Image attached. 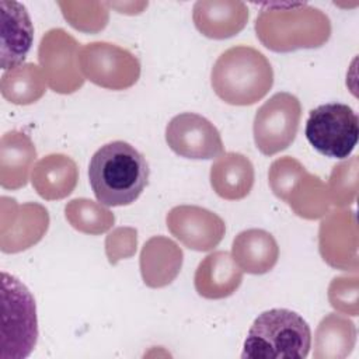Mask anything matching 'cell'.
Instances as JSON below:
<instances>
[{"label":"cell","mask_w":359,"mask_h":359,"mask_svg":"<svg viewBox=\"0 0 359 359\" xmlns=\"http://www.w3.org/2000/svg\"><path fill=\"white\" fill-rule=\"evenodd\" d=\"M149 175L144 156L123 140L101 146L88 164L90 187L97 201L105 206L133 203L147 187Z\"/></svg>","instance_id":"obj_1"},{"label":"cell","mask_w":359,"mask_h":359,"mask_svg":"<svg viewBox=\"0 0 359 359\" xmlns=\"http://www.w3.org/2000/svg\"><path fill=\"white\" fill-rule=\"evenodd\" d=\"M255 22L257 36L275 52L321 46L331 34L328 17L306 3H264Z\"/></svg>","instance_id":"obj_2"},{"label":"cell","mask_w":359,"mask_h":359,"mask_svg":"<svg viewBox=\"0 0 359 359\" xmlns=\"http://www.w3.org/2000/svg\"><path fill=\"white\" fill-rule=\"evenodd\" d=\"M215 94L230 105H252L262 100L273 84L269 60L255 48L237 45L224 50L210 72Z\"/></svg>","instance_id":"obj_3"},{"label":"cell","mask_w":359,"mask_h":359,"mask_svg":"<svg viewBox=\"0 0 359 359\" xmlns=\"http://www.w3.org/2000/svg\"><path fill=\"white\" fill-rule=\"evenodd\" d=\"M311 348V330L296 311L271 309L261 313L248 330L241 358L303 359Z\"/></svg>","instance_id":"obj_4"},{"label":"cell","mask_w":359,"mask_h":359,"mask_svg":"<svg viewBox=\"0 0 359 359\" xmlns=\"http://www.w3.org/2000/svg\"><path fill=\"white\" fill-rule=\"evenodd\" d=\"M1 359L27 358L38 339L36 306L31 292L15 276L1 273Z\"/></svg>","instance_id":"obj_5"},{"label":"cell","mask_w":359,"mask_h":359,"mask_svg":"<svg viewBox=\"0 0 359 359\" xmlns=\"http://www.w3.org/2000/svg\"><path fill=\"white\" fill-rule=\"evenodd\" d=\"M304 135L320 154L342 160L349 157L358 143L359 119L346 104H323L310 111Z\"/></svg>","instance_id":"obj_6"},{"label":"cell","mask_w":359,"mask_h":359,"mask_svg":"<svg viewBox=\"0 0 359 359\" xmlns=\"http://www.w3.org/2000/svg\"><path fill=\"white\" fill-rule=\"evenodd\" d=\"M268 175L273 194L287 202L296 215L317 219L327 212L325 184L309 174L297 160L289 156L278 158L272 163Z\"/></svg>","instance_id":"obj_7"},{"label":"cell","mask_w":359,"mask_h":359,"mask_svg":"<svg viewBox=\"0 0 359 359\" xmlns=\"http://www.w3.org/2000/svg\"><path fill=\"white\" fill-rule=\"evenodd\" d=\"M302 105L290 93H276L257 111L252 125L257 149L265 156H273L287 149L299 130Z\"/></svg>","instance_id":"obj_8"},{"label":"cell","mask_w":359,"mask_h":359,"mask_svg":"<svg viewBox=\"0 0 359 359\" xmlns=\"http://www.w3.org/2000/svg\"><path fill=\"white\" fill-rule=\"evenodd\" d=\"M79 67L84 79L111 90L128 88L140 76L139 60L129 50L108 42H91L81 46Z\"/></svg>","instance_id":"obj_9"},{"label":"cell","mask_w":359,"mask_h":359,"mask_svg":"<svg viewBox=\"0 0 359 359\" xmlns=\"http://www.w3.org/2000/svg\"><path fill=\"white\" fill-rule=\"evenodd\" d=\"M79 49L76 39L60 28L50 29L42 36L38 57L48 86L53 91L69 94L83 86Z\"/></svg>","instance_id":"obj_10"},{"label":"cell","mask_w":359,"mask_h":359,"mask_svg":"<svg viewBox=\"0 0 359 359\" xmlns=\"http://www.w3.org/2000/svg\"><path fill=\"white\" fill-rule=\"evenodd\" d=\"M165 142L175 154L194 160L219 157L224 150L216 126L194 112H182L168 122Z\"/></svg>","instance_id":"obj_11"},{"label":"cell","mask_w":359,"mask_h":359,"mask_svg":"<svg viewBox=\"0 0 359 359\" xmlns=\"http://www.w3.org/2000/svg\"><path fill=\"white\" fill-rule=\"evenodd\" d=\"M167 229L185 247L210 251L224 237L226 224L216 213L195 205L172 208L165 217Z\"/></svg>","instance_id":"obj_12"},{"label":"cell","mask_w":359,"mask_h":359,"mask_svg":"<svg viewBox=\"0 0 359 359\" xmlns=\"http://www.w3.org/2000/svg\"><path fill=\"white\" fill-rule=\"evenodd\" d=\"M1 8V69L22 65L34 39V27L27 8L18 1L0 0Z\"/></svg>","instance_id":"obj_13"},{"label":"cell","mask_w":359,"mask_h":359,"mask_svg":"<svg viewBox=\"0 0 359 359\" xmlns=\"http://www.w3.org/2000/svg\"><path fill=\"white\" fill-rule=\"evenodd\" d=\"M243 282V271L227 251H215L198 265L194 276L199 296L219 300L231 296Z\"/></svg>","instance_id":"obj_14"},{"label":"cell","mask_w":359,"mask_h":359,"mask_svg":"<svg viewBox=\"0 0 359 359\" xmlns=\"http://www.w3.org/2000/svg\"><path fill=\"white\" fill-rule=\"evenodd\" d=\"M192 18L202 35L212 39H226L238 34L245 27L248 10L241 1H196Z\"/></svg>","instance_id":"obj_15"},{"label":"cell","mask_w":359,"mask_h":359,"mask_svg":"<svg viewBox=\"0 0 359 359\" xmlns=\"http://www.w3.org/2000/svg\"><path fill=\"white\" fill-rule=\"evenodd\" d=\"M231 257L243 272L262 275L276 265L279 247L271 233L262 229H248L233 240Z\"/></svg>","instance_id":"obj_16"},{"label":"cell","mask_w":359,"mask_h":359,"mask_svg":"<svg viewBox=\"0 0 359 359\" xmlns=\"http://www.w3.org/2000/svg\"><path fill=\"white\" fill-rule=\"evenodd\" d=\"M77 180V165L65 154H48L32 167V187L46 201L63 199L70 195L76 188Z\"/></svg>","instance_id":"obj_17"},{"label":"cell","mask_w":359,"mask_h":359,"mask_svg":"<svg viewBox=\"0 0 359 359\" xmlns=\"http://www.w3.org/2000/svg\"><path fill=\"white\" fill-rule=\"evenodd\" d=\"M210 185L226 201L245 198L254 185V165L240 153H224L210 167Z\"/></svg>","instance_id":"obj_18"},{"label":"cell","mask_w":359,"mask_h":359,"mask_svg":"<svg viewBox=\"0 0 359 359\" xmlns=\"http://www.w3.org/2000/svg\"><path fill=\"white\" fill-rule=\"evenodd\" d=\"M11 206V229L1 231V251L18 252L29 248L38 243L45 234L49 217L46 209L36 203L17 205L14 199H10Z\"/></svg>","instance_id":"obj_19"},{"label":"cell","mask_w":359,"mask_h":359,"mask_svg":"<svg viewBox=\"0 0 359 359\" xmlns=\"http://www.w3.org/2000/svg\"><path fill=\"white\" fill-rule=\"evenodd\" d=\"M182 265V251L170 238L151 237L140 254V271L144 283L150 287H163L171 283Z\"/></svg>","instance_id":"obj_20"},{"label":"cell","mask_w":359,"mask_h":359,"mask_svg":"<svg viewBox=\"0 0 359 359\" xmlns=\"http://www.w3.org/2000/svg\"><path fill=\"white\" fill-rule=\"evenodd\" d=\"M35 157V146L25 133L17 130L4 133L0 142L1 187L4 189H18L25 187Z\"/></svg>","instance_id":"obj_21"},{"label":"cell","mask_w":359,"mask_h":359,"mask_svg":"<svg viewBox=\"0 0 359 359\" xmlns=\"http://www.w3.org/2000/svg\"><path fill=\"white\" fill-rule=\"evenodd\" d=\"M355 324L341 314L331 313L318 324L314 356L318 359L345 358L351 353L355 345Z\"/></svg>","instance_id":"obj_22"},{"label":"cell","mask_w":359,"mask_h":359,"mask_svg":"<svg viewBox=\"0 0 359 359\" xmlns=\"http://www.w3.org/2000/svg\"><path fill=\"white\" fill-rule=\"evenodd\" d=\"M43 72L34 63L21 65L15 69L6 70L1 76V95L18 105H27L38 101L46 88Z\"/></svg>","instance_id":"obj_23"},{"label":"cell","mask_w":359,"mask_h":359,"mask_svg":"<svg viewBox=\"0 0 359 359\" xmlns=\"http://www.w3.org/2000/svg\"><path fill=\"white\" fill-rule=\"evenodd\" d=\"M67 222L76 230L86 234H101L109 230L115 222L114 215L91 199L79 198L65 206Z\"/></svg>","instance_id":"obj_24"}]
</instances>
